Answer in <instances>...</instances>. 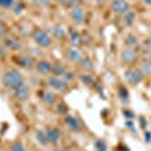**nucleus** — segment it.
<instances>
[{
  "instance_id": "nucleus-1",
  "label": "nucleus",
  "mask_w": 151,
  "mask_h": 151,
  "mask_svg": "<svg viewBox=\"0 0 151 151\" xmlns=\"http://www.w3.org/2000/svg\"><path fill=\"white\" fill-rule=\"evenodd\" d=\"M3 83L6 86L12 88V89H15L17 86L24 83V77H23V74L18 70H8L3 74Z\"/></svg>"
},
{
  "instance_id": "nucleus-2",
  "label": "nucleus",
  "mask_w": 151,
  "mask_h": 151,
  "mask_svg": "<svg viewBox=\"0 0 151 151\" xmlns=\"http://www.w3.org/2000/svg\"><path fill=\"white\" fill-rule=\"evenodd\" d=\"M33 40H35V42H36L38 45L42 47V48H47V47L52 45V38H50V35H48L45 30H42V29H38V30L35 32Z\"/></svg>"
},
{
  "instance_id": "nucleus-3",
  "label": "nucleus",
  "mask_w": 151,
  "mask_h": 151,
  "mask_svg": "<svg viewBox=\"0 0 151 151\" xmlns=\"http://www.w3.org/2000/svg\"><path fill=\"white\" fill-rule=\"evenodd\" d=\"M110 9L115 12V14H127L130 5L127 0H112L110 2Z\"/></svg>"
},
{
  "instance_id": "nucleus-4",
  "label": "nucleus",
  "mask_w": 151,
  "mask_h": 151,
  "mask_svg": "<svg viewBox=\"0 0 151 151\" xmlns=\"http://www.w3.org/2000/svg\"><path fill=\"white\" fill-rule=\"evenodd\" d=\"M125 79H127V82H129V83L136 85V83L142 82L144 74H142V71H141V70H137V68H132V70H129V71H125Z\"/></svg>"
},
{
  "instance_id": "nucleus-5",
  "label": "nucleus",
  "mask_w": 151,
  "mask_h": 151,
  "mask_svg": "<svg viewBox=\"0 0 151 151\" xmlns=\"http://www.w3.org/2000/svg\"><path fill=\"white\" fill-rule=\"evenodd\" d=\"M48 86L53 88L55 91H65L67 89V82L62 79V77H58V76H53V77L48 79Z\"/></svg>"
},
{
  "instance_id": "nucleus-6",
  "label": "nucleus",
  "mask_w": 151,
  "mask_h": 151,
  "mask_svg": "<svg viewBox=\"0 0 151 151\" xmlns=\"http://www.w3.org/2000/svg\"><path fill=\"white\" fill-rule=\"evenodd\" d=\"M67 59L70 62H74V64H79V62L83 60V56H82V52H80L79 48L73 47V48H70L68 52H67Z\"/></svg>"
},
{
  "instance_id": "nucleus-7",
  "label": "nucleus",
  "mask_w": 151,
  "mask_h": 151,
  "mask_svg": "<svg viewBox=\"0 0 151 151\" xmlns=\"http://www.w3.org/2000/svg\"><path fill=\"white\" fill-rule=\"evenodd\" d=\"M70 15H71L73 21L77 23V24H82L85 21V11L82 8H79V6H74L71 9V12H70Z\"/></svg>"
},
{
  "instance_id": "nucleus-8",
  "label": "nucleus",
  "mask_w": 151,
  "mask_h": 151,
  "mask_svg": "<svg viewBox=\"0 0 151 151\" xmlns=\"http://www.w3.org/2000/svg\"><path fill=\"white\" fill-rule=\"evenodd\" d=\"M14 95L18 98V100H26L29 97V86L26 83H23L20 86H17L14 89Z\"/></svg>"
},
{
  "instance_id": "nucleus-9",
  "label": "nucleus",
  "mask_w": 151,
  "mask_h": 151,
  "mask_svg": "<svg viewBox=\"0 0 151 151\" xmlns=\"http://www.w3.org/2000/svg\"><path fill=\"white\" fill-rule=\"evenodd\" d=\"M36 70H38V73H40V74H44L45 76V74H50V73L53 71V65L50 64L48 60H40L36 64Z\"/></svg>"
},
{
  "instance_id": "nucleus-10",
  "label": "nucleus",
  "mask_w": 151,
  "mask_h": 151,
  "mask_svg": "<svg viewBox=\"0 0 151 151\" xmlns=\"http://www.w3.org/2000/svg\"><path fill=\"white\" fill-rule=\"evenodd\" d=\"M47 137H48V142H52V144H58L60 141V132L58 129H53V127H50L47 129Z\"/></svg>"
},
{
  "instance_id": "nucleus-11",
  "label": "nucleus",
  "mask_w": 151,
  "mask_h": 151,
  "mask_svg": "<svg viewBox=\"0 0 151 151\" xmlns=\"http://www.w3.org/2000/svg\"><path fill=\"white\" fill-rule=\"evenodd\" d=\"M65 124H67V127L71 129L73 132L80 130V122H79L77 118H74V116H67L65 118Z\"/></svg>"
},
{
  "instance_id": "nucleus-12",
  "label": "nucleus",
  "mask_w": 151,
  "mask_h": 151,
  "mask_svg": "<svg viewBox=\"0 0 151 151\" xmlns=\"http://www.w3.org/2000/svg\"><path fill=\"white\" fill-rule=\"evenodd\" d=\"M134 58H136V53L133 52V50H130V48H127V50H124V52L121 53V59L124 60V62H133L134 60Z\"/></svg>"
},
{
  "instance_id": "nucleus-13",
  "label": "nucleus",
  "mask_w": 151,
  "mask_h": 151,
  "mask_svg": "<svg viewBox=\"0 0 151 151\" xmlns=\"http://www.w3.org/2000/svg\"><path fill=\"white\" fill-rule=\"evenodd\" d=\"M18 64L24 68H32L33 67V60L30 56H20L18 58Z\"/></svg>"
},
{
  "instance_id": "nucleus-14",
  "label": "nucleus",
  "mask_w": 151,
  "mask_h": 151,
  "mask_svg": "<svg viewBox=\"0 0 151 151\" xmlns=\"http://www.w3.org/2000/svg\"><path fill=\"white\" fill-rule=\"evenodd\" d=\"M52 32L55 35V38H64L65 36V30L62 26H53L52 27Z\"/></svg>"
},
{
  "instance_id": "nucleus-15",
  "label": "nucleus",
  "mask_w": 151,
  "mask_h": 151,
  "mask_svg": "<svg viewBox=\"0 0 151 151\" xmlns=\"http://www.w3.org/2000/svg\"><path fill=\"white\" fill-rule=\"evenodd\" d=\"M36 137H38V141H40V144H42V145H47L48 144V137H47V133L45 132L38 130L36 132Z\"/></svg>"
},
{
  "instance_id": "nucleus-16",
  "label": "nucleus",
  "mask_w": 151,
  "mask_h": 151,
  "mask_svg": "<svg viewBox=\"0 0 151 151\" xmlns=\"http://www.w3.org/2000/svg\"><path fill=\"white\" fill-rule=\"evenodd\" d=\"M53 73H55V76H58V77H59V76H64L67 73V70L64 68V65H62V64H56L53 67Z\"/></svg>"
},
{
  "instance_id": "nucleus-17",
  "label": "nucleus",
  "mask_w": 151,
  "mask_h": 151,
  "mask_svg": "<svg viewBox=\"0 0 151 151\" xmlns=\"http://www.w3.org/2000/svg\"><path fill=\"white\" fill-rule=\"evenodd\" d=\"M5 45H6V47H9V48H14V50H17V48L20 47L18 41H15L14 38H8V40L5 41Z\"/></svg>"
},
{
  "instance_id": "nucleus-18",
  "label": "nucleus",
  "mask_w": 151,
  "mask_h": 151,
  "mask_svg": "<svg viewBox=\"0 0 151 151\" xmlns=\"http://www.w3.org/2000/svg\"><path fill=\"white\" fill-rule=\"evenodd\" d=\"M42 100H44V103L52 104V103H55V94H52V92H44V94H42Z\"/></svg>"
},
{
  "instance_id": "nucleus-19",
  "label": "nucleus",
  "mask_w": 151,
  "mask_h": 151,
  "mask_svg": "<svg viewBox=\"0 0 151 151\" xmlns=\"http://www.w3.org/2000/svg\"><path fill=\"white\" fill-rule=\"evenodd\" d=\"M12 6H14V0H0V8L11 9Z\"/></svg>"
},
{
  "instance_id": "nucleus-20",
  "label": "nucleus",
  "mask_w": 151,
  "mask_h": 151,
  "mask_svg": "<svg viewBox=\"0 0 151 151\" xmlns=\"http://www.w3.org/2000/svg\"><path fill=\"white\" fill-rule=\"evenodd\" d=\"M71 44L73 45H77L79 42H80V35L77 33V32H71Z\"/></svg>"
},
{
  "instance_id": "nucleus-21",
  "label": "nucleus",
  "mask_w": 151,
  "mask_h": 151,
  "mask_svg": "<svg viewBox=\"0 0 151 151\" xmlns=\"http://www.w3.org/2000/svg\"><path fill=\"white\" fill-rule=\"evenodd\" d=\"M95 148H97V151H107V147H106V144L103 141H97L95 142Z\"/></svg>"
},
{
  "instance_id": "nucleus-22",
  "label": "nucleus",
  "mask_w": 151,
  "mask_h": 151,
  "mask_svg": "<svg viewBox=\"0 0 151 151\" xmlns=\"http://www.w3.org/2000/svg\"><path fill=\"white\" fill-rule=\"evenodd\" d=\"M80 79H82V82L86 83V85H92V83H94V79L91 77V76H88V74H83Z\"/></svg>"
},
{
  "instance_id": "nucleus-23",
  "label": "nucleus",
  "mask_w": 151,
  "mask_h": 151,
  "mask_svg": "<svg viewBox=\"0 0 151 151\" xmlns=\"http://www.w3.org/2000/svg\"><path fill=\"white\" fill-rule=\"evenodd\" d=\"M124 20H125V23H127V24H132L133 20H134V14H133V12H127L125 17H124Z\"/></svg>"
},
{
  "instance_id": "nucleus-24",
  "label": "nucleus",
  "mask_w": 151,
  "mask_h": 151,
  "mask_svg": "<svg viewBox=\"0 0 151 151\" xmlns=\"http://www.w3.org/2000/svg\"><path fill=\"white\" fill-rule=\"evenodd\" d=\"M11 151H26V148L23 147V144H14L11 147Z\"/></svg>"
},
{
  "instance_id": "nucleus-25",
  "label": "nucleus",
  "mask_w": 151,
  "mask_h": 151,
  "mask_svg": "<svg viewBox=\"0 0 151 151\" xmlns=\"http://www.w3.org/2000/svg\"><path fill=\"white\" fill-rule=\"evenodd\" d=\"M33 2H35L38 6H48L52 0H33Z\"/></svg>"
},
{
  "instance_id": "nucleus-26",
  "label": "nucleus",
  "mask_w": 151,
  "mask_h": 151,
  "mask_svg": "<svg viewBox=\"0 0 151 151\" xmlns=\"http://www.w3.org/2000/svg\"><path fill=\"white\" fill-rule=\"evenodd\" d=\"M125 44H127V45H134V44H136L134 36H133V35H129V36H127V40H125Z\"/></svg>"
},
{
  "instance_id": "nucleus-27",
  "label": "nucleus",
  "mask_w": 151,
  "mask_h": 151,
  "mask_svg": "<svg viewBox=\"0 0 151 151\" xmlns=\"http://www.w3.org/2000/svg\"><path fill=\"white\" fill-rule=\"evenodd\" d=\"M83 64H85V65H83V68H86V70H92V68H94L92 62H91V60H88V59H86V60H83Z\"/></svg>"
},
{
  "instance_id": "nucleus-28",
  "label": "nucleus",
  "mask_w": 151,
  "mask_h": 151,
  "mask_svg": "<svg viewBox=\"0 0 151 151\" xmlns=\"http://www.w3.org/2000/svg\"><path fill=\"white\" fill-rule=\"evenodd\" d=\"M59 3H62V5H67V6H71V5H74L76 3V0H58Z\"/></svg>"
},
{
  "instance_id": "nucleus-29",
  "label": "nucleus",
  "mask_w": 151,
  "mask_h": 151,
  "mask_svg": "<svg viewBox=\"0 0 151 151\" xmlns=\"http://www.w3.org/2000/svg\"><path fill=\"white\" fill-rule=\"evenodd\" d=\"M2 35H5V26L0 23V36H2Z\"/></svg>"
},
{
  "instance_id": "nucleus-30",
  "label": "nucleus",
  "mask_w": 151,
  "mask_h": 151,
  "mask_svg": "<svg viewBox=\"0 0 151 151\" xmlns=\"http://www.w3.org/2000/svg\"><path fill=\"white\" fill-rule=\"evenodd\" d=\"M125 116H129V118H132V116H133V113H132V110H125Z\"/></svg>"
},
{
  "instance_id": "nucleus-31",
  "label": "nucleus",
  "mask_w": 151,
  "mask_h": 151,
  "mask_svg": "<svg viewBox=\"0 0 151 151\" xmlns=\"http://www.w3.org/2000/svg\"><path fill=\"white\" fill-rule=\"evenodd\" d=\"M142 2H144L145 5H151V0H142Z\"/></svg>"
},
{
  "instance_id": "nucleus-32",
  "label": "nucleus",
  "mask_w": 151,
  "mask_h": 151,
  "mask_svg": "<svg viewBox=\"0 0 151 151\" xmlns=\"http://www.w3.org/2000/svg\"><path fill=\"white\" fill-rule=\"evenodd\" d=\"M97 3H103V2H106V0H95Z\"/></svg>"
},
{
  "instance_id": "nucleus-33",
  "label": "nucleus",
  "mask_w": 151,
  "mask_h": 151,
  "mask_svg": "<svg viewBox=\"0 0 151 151\" xmlns=\"http://www.w3.org/2000/svg\"><path fill=\"white\" fill-rule=\"evenodd\" d=\"M148 45L151 47V38H148Z\"/></svg>"
},
{
  "instance_id": "nucleus-34",
  "label": "nucleus",
  "mask_w": 151,
  "mask_h": 151,
  "mask_svg": "<svg viewBox=\"0 0 151 151\" xmlns=\"http://www.w3.org/2000/svg\"><path fill=\"white\" fill-rule=\"evenodd\" d=\"M0 17H2V14H0Z\"/></svg>"
}]
</instances>
